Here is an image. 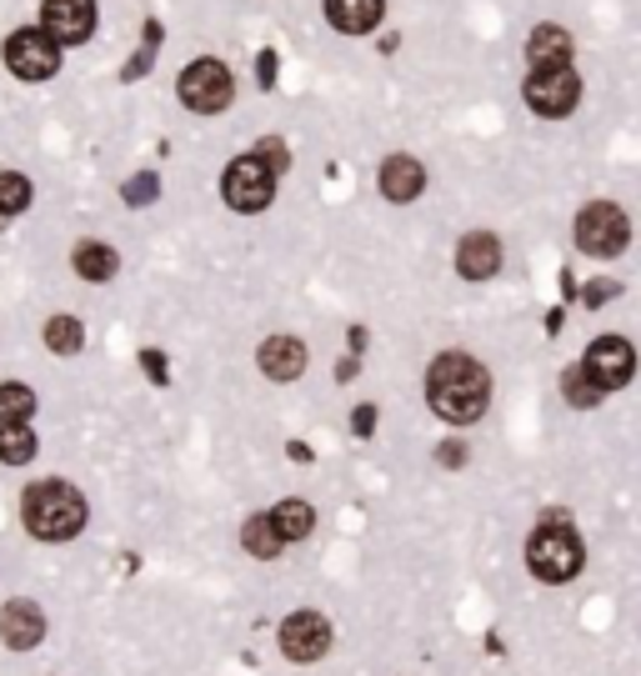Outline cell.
Returning a JSON list of instances; mask_svg holds the SVG:
<instances>
[{
  "instance_id": "obj_7",
  "label": "cell",
  "mask_w": 641,
  "mask_h": 676,
  "mask_svg": "<svg viewBox=\"0 0 641 676\" xmlns=\"http://www.w3.org/2000/svg\"><path fill=\"white\" fill-rule=\"evenodd\" d=\"M631 371H637V352H631V341H621V336L591 341L587 356H581V377L602 391V396L616 386H627Z\"/></svg>"
},
{
  "instance_id": "obj_24",
  "label": "cell",
  "mask_w": 641,
  "mask_h": 676,
  "mask_svg": "<svg viewBox=\"0 0 641 676\" xmlns=\"http://www.w3.org/2000/svg\"><path fill=\"white\" fill-rule=\"evenodd\" d=\"M161 51V21H145V40H141V51L131 55V61L120 65V80H141L145 71H151V61H156Z\"/></svg>"
},
{
  "instance_id": "obj_31",
  "label": "cell",
  "mask_w": 641,
  "mask_h": 676,
  "mask_svg": "<svg viewBox=\"0 0 641 676\" xmlns=\"http://www.w3.org/2000/svg\"><path fill=\"white\" fill-rule=\"evenodd\" d=\"M256 76H261V86L271 91V86H275V51H261V55H256Z\"/></svg>"
},
{
  "instance_id": "obj_15",
  "label": "cell",
  "mask_w": 641,
  "mask_h": 676,
  "mask_svg": "<svg viewBox=\"0 0 641 676\" xmlns=\"http://www.w3.org/2000/svg\"><path fill=\"white\" fill-rule=\"evenodd\" d=\"M421 186H426V170H421V161H411V156L381 161V195H386V201L406 206V201H416V195H421Z\"/></svg>"
},
{
  "instance_id": "obj_28",
  "label": "cell",
  "mask_w": 641,
  "mask_h": 676,
  "mask_svg": "<svg viewBox=\"0 0 641 676\" xmlns=\"http://www.w3.org/2000/svg\"><path fill=\"white\" fill-rule=\"evenodd\" d=\"M256 161H261V166L271 170V176H275V170H286V166H291V151H286V141H275V136H266V141L256 145Z\"/></svg>"
},
{
  "instance_id": "obj_25",
  "label": "cell",
  "mask_w": 641,
  "mask_h": 676,
  "mask_svg": "<svg viewBox=\"0 0 641 676\" xmlns=\"http://www.w3.org/2000/svg\"><path fill=\"white\" fill-rule=\"evenodd\" d=\"M30 206V181L15 170H0V216H21Z\"/></svg>"
},
{
  "instance_id": "obj_29",
  "label": "cell",
  "mask_w": 641,
  "mask_h": 676,
  "mask_svg": "<svg viewBox=\"0 0 641 676\" xmlns=\"http://www.w3.org/2000/svg\"><path fill=\"white\" fill-rule=\"evenodd\" d=\"M351 431H356V436H371V431H376V411H371V406H356V411H351Z\"/></svg>"
},
{
  "instance_id": "obj_10",
  "label": "cell",
  "mask_w": 641,
  "mask_h": 676,
  "mask_svg": "<svg viewBox=\"0 0 641 676\" xmlns=\"http://www.w3.org/2000/svg\"><path fill=\"white\" fill-rule=\"evenodd\" d=\"M581 95V80L572 76V65L562 71H531L526 76V105L537 111V116H566Z\"/></svg>"
},
{
  "instance_id": "obj_9",
  "label": "cell",
  "mask_w": 641,
  "mask_h": 676,
  "mask_svg": "<svg viewBox=\"0 0 641 676\" xmlns=\"http://www.w3.org/2000/svg\"><path fill=\"white\" fill-rule=\"evenodd\" d=\"M5 65H11L21 80H51L61 71V46L46 40L40 30H15L5 40Z\"/></svg>"
},
{
  "instance_id": "obj_23",
  "label": "cell",
  "mask_w": 641,
  "mask_h": 676,
  "mask_svg": "<svg viewBox=\"0 0 641 676\" xmlns=\"http://www.w3.org/2000/svg\"><path fill=\"white\" fill-rule=\"evenodd\" d=\"M46 346H51L55 356H76L80 346H86V326H80L76 316H51V321H46Z\"/></svg>"
},
{
  "instance_id": "obj_1",
  "label": "cell",
  "mask_w": 641,
  "mask_h": 676,
  "mask_svg": "<svg viewBox=\"0 0 641 676\" xmlns=\"http://www.w3.org/2000/svg\"><path fill=\"white\" fill-rule=\"evenodd\" d=\"M426 401L441 421L472 426V421H482L486 401H491V377L466 352H441L426 371Z\"/></svg>"
},
{
  "instance_id": "obj_5",
  "label": "cell",
  "mask_w": 641,
  "mask_h": 676,
  "mask_svg": "<svg viewBox=\"0 0 641 676\" xmlns=\"http://www.w3.org/2000/svg\"><path fill=\"white\" fill-rule=\"evenodd\" d=\"M231 71H226L216 55H201V61H191L181 71V101L191 105V111H201V116H216V111H226L231 105Z\"/></svg>"
},
{
  "instance_id": "obj_21",
  "label": "cell",
  "mask_w": 641,
  "mask_h": 676,
  "mask_svg": "<svg viewBox=\"0 0 641 676\" xmlns=\"http://www.w3.org/2000/svg\"><path fill=\"white\" fill-rule=\"evenodd\" d=\"M36 391L21 386V381H5L0 386V426H15V421H30L36 417Z\"/></svg>"
},
{
  "instance_id": "obj_6",
  "label": "cell",
  "mask_w": 641,
  "mask_h": 676,
  "mask_svg": "<svg viewBox=\"0 0 641 676\" xmlns=\"http://www.w3.org/2000/svg\"><path fill=\"white\" fill-rule=\"evenodd\" d=\"M221 195H226V206H231V211H246V216H256V211L271 206L275 176L256 156H236L231 166H226V176H221Z\"/></svg>"
},
{
  "instance_id": "obj_13",
  "label": "cell",
  "mask_w": 641,
  "mask_h": 676,
  "mask_svg": "<svg viewBox=\"0 0 641 676\" xmlns=\"http://www.w3.org/2000/svg\"><path fill=\"white\" fill-rule=\"evenodd\" d=\"M457 271L466 276V281H491V276L501 271V241L486 231H472L457 246Z\"/></svg>"
},
{
  "instance_id": "obj_2",
  "label": "cell",
  "mask_w": 641,
  "mask_h": 676,
  "mask_svg": "<svg viewBox=\"0 0 641 676\" xmlns=\"http://www.w3.org/2000/svg\"><path fill=\"white\" fill-rule=\"evenodd\" d=\"M86 496L70 482H36L21 496V521L36 541H70L86 526Z\"/></svg>"
},
{
  "instance_id": "obj_30",
  "label": "cell",
  "mask_w": 641,
  "mask_h": 676,
  "mask_svg": "<svg viewBox=\"0 0 641 676\" xmlns=\"http://www.w3.org/2000/svg\"><path fill=\"white\" fill-rule=\"evenodd\" d=\"M141 366H145V377L166 386V356H161V352H141Z\"/></svg>"
},
{
  "instance_id": "obj_19",
  "label": "cell",
  "mask_w": 641,
  "mask_h": 676,
  "mask_svg": "<svg viewBox=\"0 0 641 676\" xmlns=\"http://www.w3.org/2000/svg\"><path fill=\"white\" fill-rule=\"evenodd\" d=\"M266 521H271V532L281 541H302V536H311L316 511H311V501H281L275 511H266Z\"/></svg>"
},
{
  "instance_id": "obj_17",
  "label": "cell",
  "mask_w": 641,
  "mask_h": 676,
  "mask_svg": "<svg viewBox=\"0 0 641 676\" xmlns=\"http://www.w3.org/2000/svg\"><path fill=\"white\" fill-rule=\"evenodd\" d=\"M381 11H386V0H326L331 26L346 30V36H367V30H376Z\"/></svg>"
},
{
  "instance_id": "obj_26",
  "label": "cell",
  "mask_w": 641,
  "mask_h": 676,
  "mask_svg": "<svg viewBox=\"0 0 641 676\" xmlns=\"http://www.w3.org/2000/svg\"><path fill=\"white\" fill-rule=\"evenodd\" d=\"M562 396H566L572 406H581V411H587V406H602V391H597L587 377H581V366L562 377Z\"/></svg>"
},
{
  "instance_id": "obj_27",
  "label": "cell",
  "mask_w": 641,
  "mask_h": 676,
  "mask_svg": "<svg viewBox=\"0 0 641 676\" xmlns=\"http://www.w3.org/2000/svg\"><path fill=\"white\" fill-rule=\"evenodd\" d=\"M161 195V176L156 170H141V176H131V181L120 186V201H131V206H151Z\"/></svg>"
},
{
  "instance_id": "obj_32",
  "label": "cell",
  "mask_w": 641,
  "mask_h": 676,
  "mask_svg": "<svg viewBox=\"0 0 641 676\" xmlns=\"http://www.w3.org/2000/svg\"><path fill=\"white\" fill-rule=\"evenodd\" d=\"M436 461H441V467H466V446H461V442L441 446V451H436Z\"/></svg>"
},
{
  "instance_id": "obj_14",
  "label": "cell",
  "mask_w": 641,
  "mask_h": 676,
  "mask_svg": "<svg viewBox=\"0 0 641 676\" xmlns=\"http://www.w3.org/2000/svg\"><path fill=\"white\" fill-rule=\"evenodd\" d=\"M256 361H261V371L271 381H296L306 371V346L296 336H271V341H261Z\"/></svg>"
},
{
  "instance_id": "obj_20",
  "label": "cell",
  "mask_w": 641,
  "mask_h": 676,
  "mask_svg": "<svg viewBox=\"0 0 641 676\" xmlns=\"http://www.w3.org/2000/svg\"><path fill=\"white\" fill-rule=\"evenodd\" d=\"M30 456H36V431H30V421L0 426V461H5V467H26Z\"/></svg>"
},
{
  "instance_id": "obj_22",
  "label": "cell",
  "mask_w": 641,
  "mask_h": 676,
  "mask_svg": "<svg viewBox=\"0 0 641 676\" xmlns=\"http://www.w3.org/2000/svg\"><path fill=\"white\" fill-rule=\"evenodd\" d=\"M241 547H246L256 561H271V557H281V547H286V541L271 532V521H266V516H251L246 526H241Z\"/></svg>"
},
{
  "instance_id": "obj_18",
  "label": "cell",
  "mask_w": 641,
  "mask_h": 676,
  "mask_svg": "<svg viewBox=\"0 0 641 676\" xmlns=\"http://www.w3.org/2000/svg\"><path fill=\"white\" fill-rule=\"evenodd\" d=\"M70 266H76L80 281H95V286H101V281H111V276L120 271V256L105 246V241H80L76 256H70Z\"/></svg>"
},
{
  "instance_id": "obj_33",
  "label": "cell",
  "mask_w": 641,
  "mask_h": 676,
  "mask_svg": "<svg viewBox=\"0 0 641 676\" xmlns=\"http://www.w3.org/2000/svg\"><path fill=\"white\" fill-rule=\"evenodd\" d=\"M612 296H616V286H612V281H606V286L597 281V286H587V291H581V301H587V306H602V301H612Z\"/></svg>"
},
{
  "instance_id": "obj_16",
  "label": "cell",
  "mask_w": 641,
  "mask_h": 676,
  "mask_svg": "<svg viewBox=\"0 0 641 676\" xmlns=\"http://www.w3.org/2000/svg\"><path fill=\"white\" fill-rule=\"evenodd\" d=\"M526 61H531V71H562V65H572V36L562 26H537Z\"/></svg>"
},
{
  "instance_id": "obj_3",
  "label": "cell",
  "mask_w": 641,
  "mask_h": 676,
  "mask_svg": "<svg viewBox=\"0 0 641 676\" xmlns=\"http://www.w3.org/2000/svg\"><path fill=\"white\" fill-rule=\"evenodd\" d=\"M526 561H531V576L547 586H562L581 572V541L572 536V526H541L526 547Z\"/></svg>"
},
{
  "instance_id": "obj_12",
  "label": "cell",
  "mask_w": 641,
  "mask_h": 676,
  "mask_svg": "<svg viewBox=\"0 0 641 676\" xmlns=\"http://www.w3.org/2000/svg\"><path fill=\"white\" fill-rule=\"evenodd\" d=\"M40 637H46V616H40L36 601H11V607L0 612V641L11 651L40 647Z\"/></svg>"
},
{
  "instance_id": "obj_8",
  "label": "cell",
  "mask_w": 641,
  "mask_h": 676,
  "mask_svg": "<svg viewBox=\"0 0 641 676\" xmlns=\"http://www.w3.org/2000/svg\"><path fill=\"white\" fill-rule=\"evenodd\" d=\"M36 30L55 46H86L95 30V0H46Z\"/></svg>"
},
{
  "instance_id": "obj_4",
  "label": "cell",
  "mask_w": 641,
  "mask_h": 676,
  "mask_svg": "<svg viewBox=\"0 0 641 676\" xmlns=\"http://www.w3.org/2000/svg\"><path fill=\"white\" fill-rule=\"evenodd\" d=\"M627 241H631V221L616 201H597V206H587L576 216V246L587 251V256L612 260L627 251Z\"/></svg>"
},
{
  "instance_id": "obj_11",
  "label": "cell",
  "mask_w": 641,
  "mask_h": 676,
  "mask_svg": "<svg viewBox=\"0 0 641 676\" xmlns=\"http://www.w3.org/2000/svg\"><path fill=\"white\" fill-rule=\"evenodd\" d=\"M281 651L291 662H321L331 651V626L321 612H296L281 622Z\"/></svg>"
}]
</instances>
